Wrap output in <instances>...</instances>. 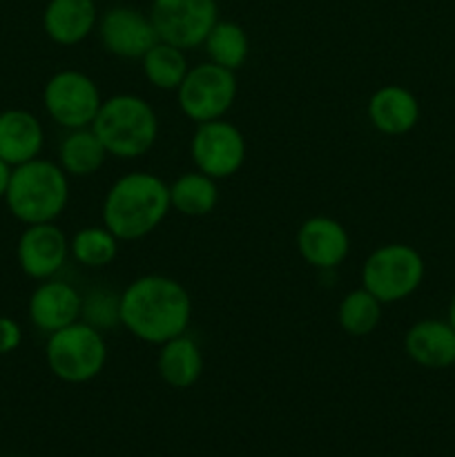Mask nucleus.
Returning a JSON list of instances; mask_svg holds the SVG:
<instances>
[{"label":"nucleus","mask_w":455,"mask_h":457,"mask_svg":"<svg viewBox=\"0 0 455 457\" xmlns=\"http://www.w3.org/2000/svg\"><path fill=\"white\" fill-rule=\"evenodd\" d=\"M190 321L192 297L172 277H136L120 293V326L138 342L161 346L186 335Z\"/></svg>","instance_id":"f257e3e1"},{"label":"nucleus","mask_w":455,"mask_h":457,"mask_svg":"<svg viewBox=\"0 0 455 457\" xmlns=\"http://www.w3.org/2000/svg\"><path fill=\"white\" fill-rule=\"evenodd\" d=\"M170 186L156 174L136 170L116 179L103 199V226L120 241L152 235L170 212Z\"/></svg>","instance_id":"f03ea898"},{"label":"nucleus","mask_w":455,"mask_h":457,"mask_svg":"<svg viewBox=\"0 0 455 457\" xmlns=\"http://www.w3.org/2000/svg\"><path fill=\"white\" fill-rule=\"evenodd\" d=\"M4 204L25 226L54 223L70 204V177L56 161L34 159L12 170Z\"/></svg>","instance_id":"7ed1b4c3"},{"label":"nucleus","mask_w":455,"mask_h":457,"mask_svg":"<svg viewBox=\"0 0 455 457\" xmlns=\"http://www.w3.org/2000/svg\"><path fill=\"white\" fill-rule=\"evenodd\" d=\"M92 129L107 154L132 161L147 154L159 138L156 110L136 94H114L103 98Z\"/></svg>","instance_id":"20e7f679"},{"label":"nucleus","mask_w":455,"mask_h":457,"mask_svg":"<svg viewBox=\"0 0 455 457\" xmlns=\"http://www.w3.org/2000/svg\"><path fill=\"white\" fill-rule=\"evenodd\" d=\"M45 361L54 378L65 384H87L105 370L107 342L101 330L85 321H74L47 335Z\"/></svg>","instance_id":"39448f33"},{"label":"nucleus","mask_w":455,"mask_h":457,"mask_svg":"<svg viewBox=\"0 0 455 457\" xmlns=\"http://www.w3.org/2000/svg\"><path fill=\"white\" fill-rule=\"evenodd\" d=\"M424 272V259L413 245L384 244L366 257L361 286L382 303H397L422 286Z\"/></svg>","instance_id":"423d86ee"},{"label":"nucleus","mask_w":455,"mask_h":457,"mask_svg":"<svg viewBox=\"0 0 455 457\" xmlns=\"http://www.w3.org/2000/svg\"><path fill=\"white\" fill-rule=\"evenodd\" d=\"M177 101L183 116L194 125L223 119L236 101L235 71L210 61L190 67L177 89Z\"/></svg>","instance_id":"0eeeda50"},{"label":"nucleus","mask_w":455,"mask_h":457,"mask_svg":"<svg viewBox=\"0 0 455 457\" xmlns=\"http://www.w3.org/2000/svg\"><path fill=\"white\" fill-rule=\"evenodd\" d=\"M103 105L96 80L80 70H61L43 87V107L62 129L92 128Z\"/></svg>","instance_id":"6e6552de"},{"label":"nucleus","mask_w":455,"mask_h":457,"mask_svg":"<svg viewBox=\"0 0 455 457\" xmlns=\"http://www.w3.org/2000/svg\"><path fill=\"white\" fill-rule=\"evenodd\" d=\"M150 18L159 40L181 49L203 45L219 21L217 0H152Z\"/></svg>","instance_id":"1a4fd4ad"},{"label":"nucleus","mask_w":455,"mask_h":457,"mask_svg":"<svg viewBox=\"0 0 455 457\" xmlns=\"http://www.w3.org/2000/svg\"><path fill=\"white\" fill-rule=\"evenodd\" d=\"M245 154L248 145L244 132L226 119L199 123L190 138L192 163L214 181L235 177L244 168Z\"/></svg>","instance_id":"9d476101"},{"label":"nucleus","mask_w":455,"mask_h":457,"mask_svg":"<svg viewBox=\"0 0 455 457\" xmlns=\"http://www.w3.org/2000/svg\"><path fill=\"white\" fill-rule=\"evenodd\" d=\"M98 38L103 47L116 58L138 61L147 54V49L159 43L150 13H143L128 4L110 7L98 18Z\"/></svg>","instance_id":"9b49d317"},{"label":"nucleus","mask_w":455,"mask_h":457,"mask_svg":"<svg viewBox=\"0 0 455 457\" xmlns=\"http://www.w3.org/2000/svg\"><path fill=\"white\" fill-rule=\"evenodd\" d=\"M16 259L29 279H52L70 259V239L56 223L25 226L18 237Z\"/></svg>","instance_id":"f8f14e48"},{"label":"nucleus","mask_w":455,"mask_h":457,"mask_svg":"<svg viewBox=\"0 0 455 457\" xmlns=\"http://www.w3.org/2000/svg\"><path fill=\"white\" fill-rule=\"evenodd\" d=\"M299 257L317 270H333L351 253V235L342 221L326 214L306 219L297 230Z\"/></svg>","instance_id":"ddd939ff"},{"label":"nucleus","mask_w":455,"mask_h":457,"mask_svg":"<svg viewBox=\"0 0 455 457\" xmlns=\"http://www.w3.org/2000/svg\"><path fill=\"white\" fill-rule=\"evenodd\" d=\"M83 295L70 281H61L56 277L45 279L31 290L27 302V317L40 333H56L65 326L80 320Z\"/></svg>","instance_id":"4468645a"},{"label":"nucleus","mask_w":455,"mask_h":457,"mask_svg":"<svg viewBox=\"0 0 455 457\" xmlns=\"http://www.w3.org/2000/svg\"><path fill=\"white\" fill-rule=\"evenodd\" d=\"M96 0H47L43 9V31L52 43L74 47L96 31Z\"/></svg>","instance_id":"2eb2a0df"},{"label":"nucleus","mask_w":455,"mask_h":457,"mask_svg":"<svg viewBox=\"0 0 455 457\" xmlns=\"http://www.w3.org/2000/svg\"><path fill=\"white\" fill-rule=\"evenodd\" d=\"M45 147L43 123L29 110L0 112V159L12 168L38 159Z\"/></svg>","instance_id":"dca6fc26"},{"label":"nucleus","mask_w":455,"mask_h":457,"mask_svg":"<svg viewBox=\"0 0 455 457\" xmlns=\"http://www.w3.org/2000/svg\"><path fill=\"white\" fill-rule=\"evenodd\" d=\"M368 120L384 137L409 134L419 120V103L410 89L401 85H384L368 98Z\"/></svg>","instance_id":"f3484780"},{"label":"nucleus","mask_w":455,"mask_h":457,"mask_svg":"<svg viewBox=\"0 0 455 457\" xmlns=\"http://www.w3.org/2000/svg\"><path fill=\"white\" fill-rule=\"evenodd\" d=\"M404 351L424 369H449L455 364V330L442 320L418 321L406 330Z\"/></svg>","instance_id":"a211bd4d"},{"label":"nucleus","mask_w":455,"mask_h":457,"mask_svg":"<svg viewBox=\"0 0 455 457\" xmlns=\"http://www.w3.org/2000/svg\"><path fill=\"white\" fill-rule=\"evenodd\" d=\"M156 370L168 386L178 388V391L192 388L203 373V353L194 339L178 335L159 346Z\"/></svg>","instance_id":"6ab92c4d"},{"label":"nucleus","mask_w":455,"mask_h":457,"mask_svg":"<svg viewBox=\"0 0 455 457\" xmlns=\"http://www.w3.org/2000/svg\"><path fill=\"white\" fill-rule=\"evenodd\" d=\"M107 156L110 154L98 141L96 132L92 128H79L67 129L61 145H58L56 163L61 165L67 177L83 179L94 177L105 165Z\"/></svg>","instance_id":"aec40b11"},{"label":"nucleus","mask_w":455,"mask_h":457,"mask_svg":"<svg viewBox=\"0 0 455 457\" xmlns=\"http://www.w3.org/2000/svg\"><path fill=\"white\" fill-rule=\"evenodd\" d=\"M219 204V186L212 177L192 170L170 183V208L183 217H208Z\"/></svg>","instance_id":"412c9836"},{"label":"nucleus","mask_w":455,"mask_h":457,"mask_svg":"<svg viewBox=\"0 0 455 457\" xmlns=\"http://www.w3.org/2000/svg\"><path fill=\"white\" fill-rule=\"evenodd\" d=\"M141 65L147 83L161 92H177L190 71L186 49L174 47L165 40H159L147 49L145 56L141 58Z\"/></svg>","instance_id":"4be33fe9"},{"label":"nucleus","mask_w":455,"mask_h":457,"mask_svg":"<svg viewBox=\"0 0 455 457\" xmlns=\"http://www.w3.org/2000/svg\"><path fill=\"white\" fill-rule=\"evenodd\" d=\"M201 47L208 54V61L219 67L236 71L245 65L250 54V40L244 27L232 21H217Z\"/></svg>","instance_id":"5701e85b"},{"label":"nucleus","mask_w":455,"mask_h":457,"mask_svg":"<svg viewBox=\"0 0 455 457\" xmlns=\"http://www.w3.org/2000/svg\"><path fill=\"white\" fill-rule=\"evenodd\" d=\"M120 239L105 226L80 228L70 239V257L85 268H105L119 257Z\"/></svg>","instance_id":"b1692460"},{"label":"nucleus","mask_w":455,"mask_h":457,"mask_svg":"<svg viewBox=\"0 0 455 457\" xmlns=\"http://www.w3.org/2000/svg\"><path fill=\"white\" fill-rule=\"evenodd\" d=\"M382 306L384 303L373 293L360 286L342 297L337 308V321L343 333L351 337H366L379 326Z\"/></svg>","instance_id":"393cba45"},{"label":"nucleus","mask_w":455,"mask_h":457,"mask_svg":"<svg viewBox=\"0 0 455 457\" xmlns=\"http://www.w3.org/2000/svg\"><path fill=\"white\" fill-rule=\"evenodd\" d=\"M80 321L101 333L120 326V293H114L110 288L89 290L87 295H83Z\"/></svg>","instance_id":"a878e982"},{"label":"nucleus","mask_w":455,"mask_h":457,"mask_svg":"<svg viewBox=\"0 0 455 457\" xmlns=\"http://www.w3.org/2000/svg\"><path fill=\"white\" fill-rule=\"evenodd\" d=\"M22 328L13 317L0 315V357L12 355L21 348Z\"/></svg>","instance_id":"bb28decb"},{"label":"nucleus","mask_w":455,"mask_h":457,"mask_svg":"<svg viewBox=\"0 0 455 457\" xmlns=\"http://www.w3.org/2000/svg\"><path fill=\"white\" fill-rule=\"evenodd\" d=\"M12 165L4 163L3 159H0V199H4V192H7V186H9V179H12Z\"/></svg>","instance_id":"cd10ccee"},{"label":"nucleus","mask_w":455,"mask_h":457,"mask_svg":"<svg viewBox=\"0 0 455 457\" xmlns=\"http://www.w3.org/2000/svg\"><path fill=\"white\" fill-rule=\"evenodd\" d=\"M451 324V328L455 330V295H453V299H451V303H449V320H446Z\"/></svg>","instance_id":"c85d7f7f"},{"label":"nucleus","mask_w":455,"mask_h":457,"mask_svg":"<svg viewBox=\"0 0 455 457\" xmlns=\"http://www.w3.org/2000/svg\"><path fill=\"white\" fill-rule=\"evenodd\" d=\"M453 366H455V364H453Z\"/></svg>","instance_id":"c756f323"}]
</instances>
